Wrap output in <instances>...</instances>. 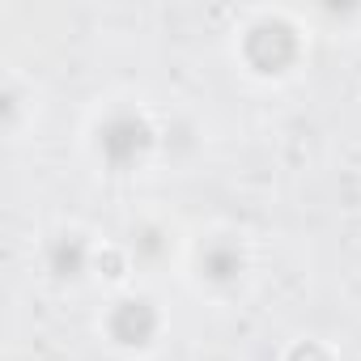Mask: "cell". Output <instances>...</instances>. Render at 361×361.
<instances>
[{"instance_id": "3957f363", "label": "cell", "mask_w": 361, "mask_h": 361, "mask_svg": "<svg viewBox=\"0 0 361 361\" xmlns=\"http://www.w3.org/2000/svg\"><path fill=\"white\" fill-rule=\"evenodd\" d=\"M157 327V314L149 302H123L115 314H111V336L119 344H145Z\"/></svg>"}, {"instance_id": "5b68a950", "label": "cell", "mask_w": 361, "mask_h": 361, "mask_svg": "<svg viewBox=\"0 0 361 361\" xmlns=\"http://www.w3.org/2000/svg\"><path fill=\"white\" fill-rule=\"evenodd\" d=\"M81 268H85V247H81V238H60V243L51 247V272L77 276Z\"/></svg>"}, {"instance_id": "7a4b0ae2", "label": "cell", "mask_w": 361, "mask_h": 361, "mask_svg": "<svg viewBox=\"0 0 361 361\" xmlns=\"http://www.w3.org/2000/svg\"><path fill=\"white\" fill-rule=\"evenodd\" d=\"M145 149H149V128L136 115H115L102 128V153L111 166H132Z\"/></svg>"}, {"instance_id": "8992f818", "label": "cell", "mask_w": 361, "mask_h": 361, "mask_svg": "<svg viewBox=\"0 0 361 361\" xmlns=\"http://www.w3.org/2000/svg\"><path fill=\"white\" fill-rule=\"evenodd\" d=\"M289 361H327V357H323V348L302 344V348H293V357H289Z\"/></svg>"}, {"instance_id": "277c9868", "label": "cell", "mask_w": 361, "mask_h": 361, "mask_svg": "<svg viewBox=\"0 0 361 361\" xmlns=\"http://www.w3.org/2000/svg\"><path fill=\"white\" fill-rule=\"evenodd\" d=\"M238 268H243L238 247H230V243H213V247L204 251V272H209L213 281H230V276H238Z\"/></svg>"}, {"instance_id": "6da1fadb", "label": "cell", "mask_w": 361, "mask_h": 361, "mask_svg": "<svg viewBox=\"0 0 361 361\" xmlns=\"http://www.w3.org/2000/svg\"><path fill=\"white\" fill-rule=\"evenodd\" d=\"M293 35L285 22H259L251 35H247V60L259 68V73H281L289 60H293Z\"/></svg>"}]
</instances>
